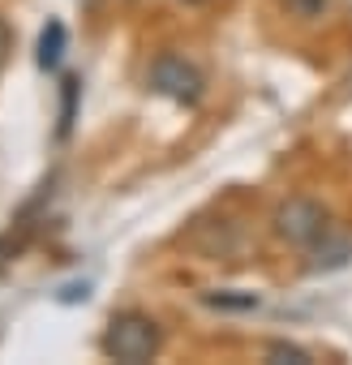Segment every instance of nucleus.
I'll return each mask as SVG.
<instances>
[{
    "instance_id": "f257e3e1",
    "label": "nucleus",
    "mask_w": 352,
    "mask_h": 365,
    "mask_svg": "<svg viewBox=\"0 0 352 365\" xmlns=\"http://www.w3.org/2000/svg\"><path fill=\"white\" fill-rule=\"evenodd\" d=\"M159 344H163V335H159L155 318L133 314V309H129V314H116V318L108 322L103 339H99L103 356H108V361H120V365H146V361H155Z\"/></svg>"
},
{
    "instance_id": "f03ea898",
    "label": "nucleus",
    "mask_w": 352,
    "mask_h": 365,
    "mask_svg": "<svg viewBox=\"0 0 352 365\" xmlns=\"http://www.w3.org/2000/svg\"><path fill=\"white\" fill-rule=\"evenodd\" d=\"M326 228H331V224H326V211H322V202H314V198H288V202H279V211H275V237L288 241V245H305V250H309Z\"/></svg>"
},
{
    "instance_id": "7ed1b4c3",
    "label": "nucleus",
    "mask_w": 352,
    "mask_h": 365,
    "mask_svg": "<svg viewBox=\"0 0 352 365\" xmlns=\"http://www.w3.org/2000/svg\"><path fill=\"white\" fill-rule=\"evenodd\" d=\"M150 86H155L159 95L176 99V103H198V99H202V91H207V78H202L185 56L163 52V56L150 65Z\"/></svg>"
},
{
    "instance_id": "20e7f679",
    "label": "nucleus",
    "mask_w": 352,
    "mask_h": 365,
    "mask_svg": "<svg viewBox=\"0 0 352 365\" xmlns=\"http://www.w3.org/2000/svg\"><path fill=\"white\" fill-rule=\"evenodd\" d=\"M314 250V262H309V271H335V267H343L348 258H352V241L348 237H335L331 228L309 245Z\"/></svg>"
},
{
    "instance_id": "39448f33",
    "label": "nucleus",
    "mask_w": 352,
    "mask_h": 365,
    "mask_svg": "<svg viewBox=\"0 0 352 365\" xmlns=\"http://www.w3.org/2000/svg\"><path fill=\"white\" fill-rule=\"evenodd\" d=\"M65 22H48L43 26V35H39V52H35V61H39V69H56L61 65V56H65Z\"/></svg>"
},
{
    "instance_id": "423d86ee",
    "label": "nucleus",
    "mask_w": 352,
    "mask_h": 365,
    "mask_svg": "<svg viewBox=\"0 0 352 365\" xmlns=\"http://www.w3.org/2000/svg\"><path fill=\"white\" fill-rule=\"evenodd\" d=\"M266 361H292V365H309L314 356L305 352V348H296V344H284V339H275V344H266Z\"/></svg>"
},
{
    "instance_id": "0eeeda50",
    "label": "nucleus",
    "mask_w": 352,
    "mask_h": 365,
    "mask_svg": "<svg viewBox=\"0 0 352 365\" xmlns=\"http://www.w3.org/2000/svg\"><path fill=\"white\" fill-rule=\"evenodd\" d=\"M73 99H78V78H65V108H61V138L69 133V120H73Z\"/></svg>"
},
{
    "instance_id": "6e6552de",
    "label": "nucleus",
    "mask_w": 352,
    "mask_h": 365,
    "mask_svg": "<svg viewBox=\"0 0 352 365\" xmlns=\"http://www.w3.org/2000/svg\"><path fill=\"white\" fill-rule=\"evenodd\" d=\"M9 52H14V31H9V22H0V69L9 65Z\"/></svg>"
},
{
    "instance_id": "1a4fd4ad",
    "label": "nucleus",
    "mask_w": 352,
    "mask_h": 365,
    "mask_svg": "<svg viewBox=\"0 0 352 365\" xmlns=\"http://www.w3.org/2000/svg\"><path fill=\"white\" fill-rule=\"evenodd\" d=\"M288 9H296L301 18H314V14H322V0H288Z\"/></svg>"
},
{
    "instance_id": "9d476101",
    "label": "nucleus",
    "mask_w": 352,
    "mask_h": 365,
    "mask_svg": "<svg viewBox=\"0 0 352 365\" xmlns=\"http://www.w3.org/2000/svg\"><path fill=\"white\" fill-rule=\"evenodd\" d=\"M211 305H241V309H249V305H258V297H207Z\"/></svg>"
},
{
    "instance_id": "9b49d317",
    "label": "nucleus",
    "mask_w": 352,
    "mask_h": 365,
    "mask_svg": "<svg viewBox=\"0 0 352 365\" xmlns=\"http://www.w3.org/2000/svg\"><path fill=\"white\" fill-rule=\"evenodd\" d=\"M181 5H202V0H181Z\"/></svg>"
}]
</instances>
